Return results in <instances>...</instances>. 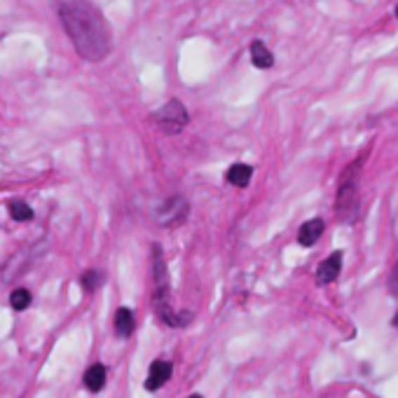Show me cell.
Returning a JSON list of instances; mask_svg holds the SVG:
<instances>
[{
	"label": "cell",
	"instance_id": "cell-1",
	"mask_svg": "<svg viewBox=\"0 0 398 398\" xmlns=\"http://www.w3.org/2000/svg\"><path fill=\"white\" fill-rule=\"evenodd\" d=\"M66 36L85 61H103L110 52V31L101 10L89 0H57Z\"/></svg>",
	"mask_w": 398,
	"mask_h": 398
},
{
	"label": "cell",
	"instance_id": "cell-8",
	"mask_svg": "<svg viewBox=\"0 0 398 398\" xmlns=\"http://www.w3.org/2000/svg\"><path fill=\"white\" fill-rule=\"evenodd\" d=\"M251 64L256 68H272L274 66V54L267 50V45L263 43V40H256L253 45H251Z\"/></svg>",
	"mask_w": 398,
	"mask_h": 398
},
{
	"label": "cell",
	"instance_id": "cell-13",
	"mask_svg": "<svg viewBox=\"0 0 398 398\" xmlns=\"http://www.w3.org/2000/svg\"><path fill=\"white\" fill-rule=\"evenodd\" d=\"M10 305H12V310H17V312L26 310V307L31 305V293L26 291V288H17V291H12V296H10Z\"/></svg>",
	"mask_w": 398,
	"mask_h": 398
},
{
	"label": "cell",
	"instance_id": "cell-17",
	"mask_svg": "<svg viewBox=\"0 0 398 398\" xmlns=\"http://www.w3.org/2000/svg\"><path fill=\"white\" fill-rule=\"evenodd\" d=\"M190 398H201V396H190Z\"/></svg>",
	"mask_w": 398,
	"mask_h": 398
},
{
	"label": "cell",
	"instance_id": "cell-18",
	"mask_svg": "<svg viewBox=\"0 0 398 398\" xmlns=\"http://www.w3.org/2000/svg\"><path fill=\"white\" fill-rule=\"evenodd\" d=\"M396 17H398V8H396Z\"/></svg>",
	"mask_w": 398,
	"mask_h": 398
},
{
	"label": "cell",
	"instance_id": "cell-3",
	"mask_svg": "<svg viewBox=\"0 0 398 398\" xmlns=\"http://www.w3.org/2000/svg\"><path fill=\"white\" fill-rule=\"evenodd\" d=\"M152 120H155V124L164 131V134H178V131L185 129L190 115H187L185 106L178 99H171L169 103H164V106L152 115Z\"/></svg>",
	"mask_w": 398,
	"mask_h": 398
},
{
	"label": "cell",
	"instance_id": "cell-11",
	"mask_svg": "<svg viewBox=\"0 0 398 398\" xmlns=\"http://www.w3.org/2000/svg\"><path fill=\"white\" fill-rule=\"evenodd\" d=\"M103 384H106V368H103L101 363H94L85 373V387L89 391H101Z\"/></svg>",
	"mask_w": 398,
	"mask_h": 398
},
{
	"label": "cell",
	"instance_id": "cell-6",
	"mask_svg": "<svg viewBox=\"0 0 398 398\" xmlns=\"http://www.w3.org/2000/svg\"><path fill=\"white\" fill-rule=\"evenodd\" d=\"M324 230H326V223L321 220V218H312V220H307L303 227H300V232H298V241H300V246H314V244L319 241V237L324 234Z\"/></svg>",
	"mask_w": 398,
	"mask_h": 398
},
{
	"label": "cell",
	"instance_id": "cell-12",
	"mask_svg": "<svg viewBox=\"0 0 398 398\" xmlns=\"http://www.w3.org/2000/svg\"><path fill=\"white\" fill-rule=\"evenodd\" d=\"M10 215L19 223H26L33 218V208L29 204H24V201H12L10 204Z\"/></svg>",
	"mask_w": 398,
	"mask_h": 398
},
{
	"label": "cell",
	"instance_id": "cell-5",
	"mask_svg": "<svg viewBox=\"0 0 398 398\" xmlns=\"http://www.w3.org/2000/svg\"><path fill=\"white\" fill-rule=\"evenodd\" d=\"M340 272H342V253L340 251H335V253L328 256L326 260L317 267V284H321V286L333 284Z\"/></svg>",
	"mask_w": 398,
	"mask_h": 398
},
{
	"label": "cell",
	"instance_id": "cell-7",
	"mask_svg": "<svg viewBox=\"0 0 398 398\" xmlns=\"http://www.w3.org/2000/svg\"><path fill=\"white\" fill-rule=\"evenodd\" d=\"M171 377V363L166 361H155L150 366V373H148V380H145V389L148 391H157L162 384Z\"/></svg>",
	"mask_w": 398,
	"mask_h": 398
},
{
	"label": "cell",
	"instance_id": "cell-14",
	"mask_svg": "<svg viewBox=\"0 0 398 398\" xmlns=\"http://www.w3.org/2000/svg\"><path fill=\"white\" fill-rule=\"evenodd\" d=\"M99 281H101V277H99V272H94V270L85 272V277H82V286H85L87 291H94L96 286H99Z\"/></svg>",
	"mask_w": 398,
	"mask_h": 398
},
{
	"label": "cell",
	"instance_id": "cell-9",
	"mask_svg": "<svg viewBox=\"0 0 398 398\" xmlns=\"http://www.w3.org/2000/svg\"><path fill=\"white\" fill-rule=\"evenodd\" d=\"M251 176H253V169L248 164H232L227 169V183L234 187H246Z\"/></svg>",
	"mask_w": 398,
	"mask_h": 398
},
{
	"label": "cell",
	"instance_id": "cell-2",
	"mask_svg": "<svg viewBox=\"0 0 398 398\" xmlns=\"http://www.w3.org/2000/svg\"><path fill=\"white\" fill-rule=\"evenodd\" d=\"M335 211L342 223H354L359 215V162L347 166V171L342 173Z\"/></svg>",
	"mask_w": 398,
	"mask_h": 398
},
{
	"label": "cell",
	"instance_id": "cell-10",
	"mask_svg": "<svg viewBox=\"0 0 398 398\" xmlns=\"http://www.w3.org/2000/svg\"><path fill=\"white\" fill-rule=\"evenodd\" d=\"M115 331L120 338H129L131 333H134V314L127 307H120L115 314Z\"/></svg>",
	"mask_w": 398,
	"mask_h": 398
},
{
	"label": "cell",
	"instance_id": "cell-16",
	"mask_svg": "<svg viewBox=\"0 0 398 398\" xmlns=\"http://www.w3.org/2000/svg\"><path fill=\"white\" fill-rule=\"evenodd\" d=\"M394 326L398 328V312H396V317H394Z\"/></svg>",
	"mask_w": 398,
	"mask_h": 398
},
{
	"label": "cell",
	"instance_id": "cell-15",
	"mask_svg": "<svg viewBox=\"0 0 398 398\" xmlns=\"http://www.w3.org/2000/svg\"><path fill=\"white\" fill-rule=\"evenodd\" d=\"M389 288L394 291V296H398V265H396V270L391 272V281H389Z\"/></svg>",
	"mask_w": 398,
	"mask_h": 398
},
{
	"label": "cell",
	"instance_id": "cell-4",
	"mask_svg": "<svg viewBox=\"0 0 398 398\" xmlns=\"http://www.w3.org/2000/svg\"><path fill=\"white\" fill-rule=\"evenodd\" d=\"M190 213V204L183 197H171L166 199L157 211V223L159 225H178L185 220V215Z\"/></svg>",
	"mask_w": 398,
	"mask_h": 398
}]
</instances>
